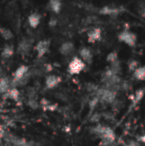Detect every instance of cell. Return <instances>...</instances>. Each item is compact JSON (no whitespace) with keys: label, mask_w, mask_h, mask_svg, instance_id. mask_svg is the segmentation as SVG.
<instances>
[{"label":"cell","mask_w":145,"mask_h":146,"mask_svg":"<svg viewBox=\"0 0 145 146\" xmlns=\"http://www.w3.org/2000/svg\"><path fill=\"white\" fill-rule=\"evenodd\" d=\"M92 133L99 137L104 144H111L115 139V133L114 130L106 126L98 125L92 129Z\"/></svg>","instance_id":"1"},{"label":"cell","mask_w":145,"mask_h":146,"mask_svg":"<svg viewBox=\"0 0 145 146\" xmlns=\"http://www.w3.org/2000/svg\"><path fill=\"white\" fill-rule=\"evenodd\" d=\"M116 92L110 91L106 88H100L97 92V98L99 101L105 103V104H113L115 101Z\"/></svg>","instance_id":"2"},{"label":"cell","mask_w":145,"mask_h":146,"mask_svg":"<svg viewBox=\"0 0 145 146\" xmlns=\"http://www.w3.org/2000/svg\"><path fill=\"white\" fill-rule=\"evenodd\" d=\"M85 68V63L79 58V57H73L68 66V72L72 74V75H74V74H79L81 71H83Z\"/></svg>","instance_id":"3"},{"label":"cell","mask_w":145,"mask_h":146,"mask_svg":"<svg viewBox=\"0 0 145 146\" xmlns=\"http://www.w3.org/2000/svg\"><path fill=\"white\" fill-rule=\"evenodd\" d=\"M118 39L121 42L125 43L126 44L131 47H133L136 45V43H137V35L132 32L125 30L118 34Z\"/></svg>","instance_id":"4"},{"label":"cell","mask_w":145,"mask_h":146,"mask_svg":"<svg viewBox=\"0 0 145 146\" xmlns=\"http://www.w3.org/2000/svg\"><path fill=\"white\" fill-rule=\"evenodd\" d=\"M50 42L48 39L40 40L39 42L37 43V44L34 47V50L38 54V57H42L44 55H45L48 52L50 48Z\"/></svg>","instance_id":"5"},{"label":"cell","mask_w":145,"mask_h":146,"mask_svg":"<svg viewBox=\"0 0 145 146\" xmlns=\"http://www.w3.org/2000/svg\"><path fill=\"white\" fill-rule=\"evenodd\" d=\"M79 56L81 57L80 59L87 64H91L93 61V54L91 50L88 47H82L79 50Z\"/></svg>","instance_id":"6"},{"label":"cell","mask_w":145,"mask_h":146,"mask_svg":"<svg viewBox=\"0 0 145 146\" xmlns=\"http://www.w3.org/2000/svg\"><path fill=\"white\" fill-rule=\"evenodd\" d=\"M28 73V67L26 65H21L16 68L15 73L13 74V83H15L21 80L26 74Z\"/></svg>","instance_id":"7"},{"label":"cell","mask_w":145,"mask_h":146,"mask_svg":"<svg viewBox=\"0 0 145 146\" xmlns=\"http://www.w3.org/2000/svg\"><path fill=\"white\" fill-rule=\"evenodd\" d=\"M59 51L62 56H70L74 51V45L70 41H66L59 48Z\"/></svg>","instance_id":"8"},{"label":"cell","mask_w":145,"mask_h":146,"mask_svg":"<svg viewBox=\"0 0 145 146\" xmlns=\"http://www.w3.org/2000/svg\"><path fill=\"white\" fill-rule=\"evenodd\" d=\"M61 80L62 79L59 76H56L54 74L49 75L45 79V87L47 89H53L61 82Z\"/></svg>","instance_id":"9"},{"label":"cell","mask_w":145,"mask_h":146,"mask_svg":"<svg viewBox=\"0 0 145 146\" xmlns=\"http://www.w3.org/2000/svg\"><path fill=\"white\" fill-rule=\"evenodd\" d=\"M101 35H102L101 29L98 27H95L88 32V34H87L88 41L90 43H94L96 41H98L101 39Z\"/></svg>","instance_id":"10"},{"label":"cell","mask_w":145,"mask_h":146,"mask_svg":"<svg viewBox=\"0 0 145 146\" xmlns=\"http://www.w3.org/2000/svg\"><path fill=\"white\" fill-rule=\"evenodd\" d=\"M41 18H42V16H41L40 14H38V13H32L27 18V21H28L31 27L36 28L38 26V24L40 23Z\"/></svg>","instance_id":"11"},{"label":"cell","mask_w":145,"mask_h":146,"mask_svg":"<svg viewBox=\"0 0 145 146\" xmlns=\"http://www.w3.org/2000/svg\"><path fill=\"white\" fill-rule=\"evenodd\" d=\"M99 12L102 15H118L121 12V9L118 7L104 6L99 10Z\"/></svg>","instance_id":"12"},{"label":"cell","mask_w":145,"mask_h":146,"mask_svg":"<svg viewBox=\"0 0 145 146\" xmlns=\"http://www.w3.org/2000/svg\"><path fill=\"white\" fill-rule=\"evenodd\" d=\"M31 48V43L28 39H22L18 44L17 50L20 54H26Z\"/></svg>","instance_id":"13"},{"label":"cell","mask_w":145,"mask_h":146,"mask_svg":"<svg viewBox=\"0 0 145 146\" xmlns=\"http://www.w3.org/2000/svg\"><path fill=\"white\" fill-rule=\"evenodd\" d=\"M14 52H15V49H14L13 44H7L3 46V48L2 50L1 56L3 58H9L14 55Z\"/></svg>","instance_id":"14"},{"label":"cell","mask_w":145,"mask_h":146,"mask_svg":"<svg viewBox=\"0 0 145 146\" xmlns=\"http://www.w3.org/2000/svg\"><path fill=\"white\" fill-rule=\"evenodd\" d=\"M11 83L9 80L6 77L0 78V93L4 94L10 89Z\"/></svg>","instance_id":"15"},{"label":"cell","mask_w":145,"mask_h":146,"mask_svg":"<svg viewBox=\"0 0 145 146\" xmlns=\"http://www.w3.org/2000/svg\"><path fill=\"white\" fill-rule=\"evenodd\" d=\"M133 77L137 80H145V66H139L133 72Z\"/></svg>","instance_id":"16"},{"label":"cell","mask_w":145,"mask_h":146,"mask_svg":"<svg viewBox=\"0 0 145 146\" xmlns=\"http://www.w3.org/2000/svg\"><path fill=\"white\" fill-rule=\"evenodd\" d=\"M48 6L50 10H52L56 14H58V13H60V11L62 9V2L57 1V0L50 1L48 3Z\"/></svg>","instance_id":"17"},{"label":"cell","mask_w":145,"mask_h":146,"mask_svg":"<svg viewBox=\"0 0 145 146\" xmlns=\"http://www.w3.org/2000/svg\"><path fill=\"white\" fill-rule=\"evenodd\" d=\"M0 35L5 40H9L13 38V33L9 28L4 27H0Z\"/></svg>","instance_id":"18"},{"label":"cell","mask_w":145,"mask_h":146,"mask_svg":"<svg viewBox=\"0 0 145 146\" xmlns=\"http://www.w3.org/2000/svg\"><path fill=\"white\" fill-rule=\"evenodd\" d=\"M7 96L9 98H11L13 100H17L18 98H19V92L16 88L13 87V88H10L7 92H6Z\"/></svg>","instance_id":"19"},{"label":"cell","mask_w":145,"mask_h":146,"mask_svg":"<svg viewBox=\"0 0 145 146\" xmlns=\"http://www.w3.org/2000/svg\"><path fill=\"white\" fill-rule=\"evenodd\" d=\"M144 93L145 91L144 89H138V90L136 92V93H135V96H134L135 101H133V103L137 104V103H138L139 101H141V100L143 99L144 96Z\"/></svg>","instance_id":"20"},{"label":"cell","mask_w":145,"mask_h":146,"mask_svg":"<svg viewBox=\"0 0 145 146\" xmlns=\"http://www.w3.org/2000/svg\"><path fill=\"white\" fill-rule=\"evenodd\" d=\"M107 61L110 63H113L116 61H118V54L116 51H113L109 53L107 56Z\"/></svg>","instance_id":"21"},{"label":"cell","mask_w":145,"mask_h":146,"mask_svg":"<svg viewBox=\"0 0 145 146\" xmlns=\"http://www.w3.org/2000/svg\"><path fill=\"white\" fill-rule=\"evenodd\" d=\"M138 67H139V63H138V62L136 61V60L131 61V62H129V64H128V68H129V70H130V71H133V72H134Z\"/></svg>","instance_id":"22"},{"label":"cell","mask_w":145,"mask_h":146,"mask_svg":"<svg viewBox=\"0 0 145 146\" xmlns=\"http://www.w3.org/2000/svg\"><path fill=\"white\" fill-rule=\"evenodd\" d=\"M56 23H57V20L56 18H51L50 21H49V25L50 27H55L56 25Z\"/></svg>","instance_id":"23"},{"label":"cell","mask_w":145,"mask_h":146,"mask_svg":"<svg viewBox=\"0 0 145 146\" xmlns=\"http://www.w3.org/2000/svg\"><path fill=\"white\" fill-rule=\"evenodd\" d=\"M140 13H141V15H142L143 16H145V3H144V5H142V7H141V11H140Z\"/></svg>","instance_id":"24"},{"label":"cell","mask_w":145,"mask_h":146,"mask_svg":"<svg viewBox=\"0 0 145 146\" xmlns=\"http://www.w3.org/2000/svg\"><path fill=\"white\" fill-rule=\"evenodd\" d=\"M138 141L139 142H142V143H144L145 144V133L144 135H142L140 138H138Z\"/></svg>","instance_id":"25"},{"label":"cell","mask_w":145,"mask_h":146,"mask_svg":"<svg viewBox=\"0 0 145 146\" xmlns=\"http://www.w3.org/2000/svg\"><path fill=\"white\" fill-rule=\"evenodd\" d=\"M126 146H138V143L137 142H131L130 144H128Z\"/></svg>","instance_id":"26"}]
</instances>
